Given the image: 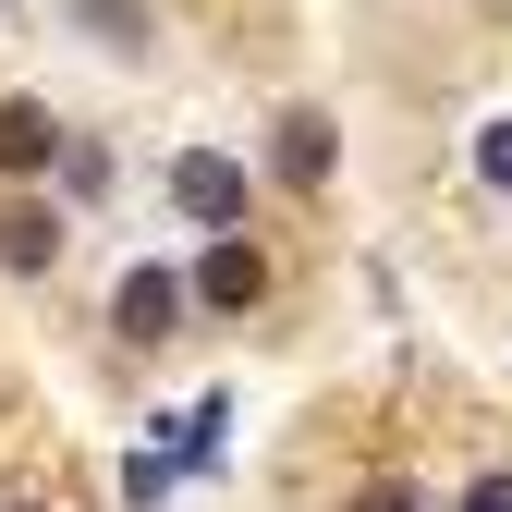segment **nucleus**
<instances>
[{"label":"nucleus","mask_w":512,"mask_h":512,"mask_svg":"<svg viewBox=\"0 0 512 512\" xmlns=\"http://www.w3.org/2000/svg\"><path fill=\"white\" fill-rule=\"evenodd\" d=\"M171 208L196 232H244V159L232 147H183L171 159Z\"/></svg>","instance_id":"obj_1"},{"label":"nucleus","mask_w":512,"mask_h":512,"mask_svg":"<svg viewBox=\"0 0 512 512\" xmlns=\"http://www.w3.org/2000/svg\"><path fill=\"white\" fill-rule=\"evenodd\" d=\"M110 330H122V342H171V330H183V269L135 256V269L110 281Z\"/></svg>","instance_id":"obj_2"},{"label":"nucleus","mask_w":512,"mask_h":512,"mask_svg":"<svg viewBox=\"0 0 512 512\" xmlns=\"http://www.w3.org/2000/svg\"><path fill=\"white\" fill-rule=\"evenodd\" d=\"M256 293H269V256H256L244 232H208V256H196V281H183V305H220V317H244Z\"/></svg>","instance_id":"obj_3"},{"label":"nucleus","mask_w":512,"mask_h":512,"mask_svg":"<svg viewBox=\"0 0 512 512\" xmlns=\"http://www.w3.org/2000/svg\"><path fill=\"white\" fill-rule=\"evenodd\" d=\"M330 159H342V147H330V110H281V122H269V171H281V183H330Z\"/></svg>","instance_id":"obj_4"},{"label":"nucleus","mask_w":512,"mask_h":512,"mask_svg":"<svg viewBox=\"0 0 512 512\" xmlns=\"http://www.w3.org/2000/svg\"><path fill=\"white\" fill-rule=\"evenodd\" d=\"M61 244H74V232H61V208H0V269H13V281H37V269H61Z\"/></svg>","instance_id":"obj_5"},{"label":"nucleus","mask_w":512,"mask_h":512,"mask_svg":"<svg viewBox=\"0 0 512 512\" xmlns=\"http://www.w3.org/2000/svg\"><path fill=\"white\" fill-rule=\"evenodd\" d=\"M49 159H61L49 98H0V171H49Z\"/></svg>","instance_id":"obj_6"},{"label":"nucleus","mask_w":512,"mask_h":512,"mask_svg":"<svg viewBox=\"0 0 512 512\" xmlns=\"http://www.w3.org/2000/svg\"><path fill=\"white\" fill-rule=\"evenodd\" d=\"M476 183H488V196H512V110L476 122Z\"/></svg>","instance_id":"obj_7"},{"label":"nucleus","mask_w":512,"mask_h":512,"mask_svg":"<svg viewBox=\"0 0 512 512\" xmlns=\"http://www.w3.org/2000/svg\"><path fill=\"white\" fill-rule=\"evenodd\" d=\"M86 25H98V49H147V13H135V0H86Z\"/></svg>","instance_id":"obj_8"},{"label":"nucleus","mask_w":512,"mask_h":512,"mask_svg":"<svg viewBox=\"0 0 512 512\" xmlns=\"http://www.w3.org/2000/svg\"><path fill=\"white\" fill-rule=\"evenodd\" d=\"M171 476H183L171 452H135V464H122V500H135V512H147V500H171Z\"/></svg>","instance_id":"obj_9"},{"label":"nucleus","mask_w":512,"mask_h":512,"mask_svg":"<svg viewBox=\"0 0 512 512\" xmlns=\"http://www.w3.org/2000/svg\"><path fill=\"white\" fill-rule=\"evenodd\" d=\"M354 512H427V488H415V476H366Z\"/></svg>","instance_id":"obj_10"},{"label":"nucleus","mask_w":512,"mask_h":512,"mask_svg":"<svg viewBox=\"0 0 512 512\" xmlns=\"http://www.w3.org/2000/svg\"><path fill=\"white\" fill-rule=\"evenodd\" d=\"M452 512H512V476H476V488H464Z\"/></svg>","instance_id":"obj_11"},{"label":"nucleus","mask_w":512,"mask_h":512,"mask_svg":"<svg viewBox=\"0 0 512 512\" xmlns=\"http://www.w3.org/2000/svg\"><path fill=\"white\" fill-rule=\"evenodd\" d=\"M13 512H25V500H13Z\"/></svg>","instance_id":"obj_12"}]
</instances>
